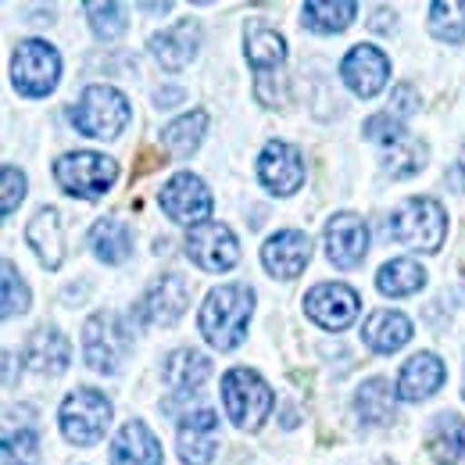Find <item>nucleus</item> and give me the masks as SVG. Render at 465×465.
Here are the masks:
<instances>
[{"instance_id": "1", "label": "nucleus", "mask_w": 465, "mask_h": 465, "mask_svg": "<svg viewBox=\"0 0 465 465\" xmlns=\"http://www.w3.org/2000/svg\"><path fill=\"white\" fill-rule=\"evenodd\" d=\"M254 315V291L243 283H226L204 297L201 304V333L212 348L232 351L247 337V322Z\"/></svg>"}, {"instance_id": "2", "label": "nucleus", "mask_w": 465, "mask_h": 465, "mask_svg": "<svg viewBox=\"0 0 465 465\" xmlns=\"http://www.w3.org/2000/svg\"><path fill=\"white\" fill-rule=\"evenodd\" d=\"M387 236H394L401 247L433 254L448 236V215L433 197H411L387 219Z\"/></svg>"}, {"instance_id": "3", "label": "nucleus", "mask_w": 465, "mask_h": 465, "mask_svg": "<svg viewBox=\"0 0 465 465\" xmlns=\"http://www.w3.org/2000/svg\"><path fill=\"white\" fill-rule=\"evenodd\" d=\"M223 405H226V415L232 419L236 430H262V422L272 415V391L269 383L254 372V369H230L223 376Z\"/></svg>"}, {"instance_id": "4", "label": "nucleus", "mask_w": 465, "mask_h": 465, "mask_svg": "<svg viewBox=\"0 0 465 465\" xmlns=\"http://www.w3.org/2000/svg\"><path fill=\"white\" fill-rule=\"evenodd\" d=\"M129 118H133V108H129L125 94H118L115 86H104V83L86 86L79 104L72 108V125L94 140H115L129 125Z\"/></svg>"}, {"instance_id": "5", "label": "nucleus", "mask_w": 465, "mask_h": 465, "mask_svg": "<svg viewBox=\"0 0 465 465\" xmlns=\"http://www.w3.org/2000/svg\"><path fill=\"white\" fill-rule=\"evenodd\" d=\"M129 351H133V326L118 312L90 315V322L83 326V358L90 361V369L112 376L122 369Z\"/></svg>"}, {"instance_id": "6", "label": "nucleus", "mask_w": 465, "mask_h": 465, "mask_svg": "<svg viewBox=\"0 0 465 465\" xmlns=\"http://www.w3.org/2000/svg\"><path fill=\"white\" fill-rule=\"evenodd\" d=\"M112 426V401L94 391L79 387L61 401V433L75 448H94Z\"/></svg>"}, {"instance_id": "7", "label": "nucleus", "mask_w": 465, "mask_h": 465, "mask_svg": "<svg viewBox=\"0 0 465 465\" xmlns=\"http://www.w3.org/2000/svg\"><path fill=\"white\" fill-rule=\"evenodd\" d=\"M54 179L61 183L64 193L83 197V201H97L104 197L118 179L115 158L97 154V151H75L54 162Z\"/></svg>"}, {"instance_id": "8", "label": "nucleus", "mask_w": 465, "mask_h": 465, "mask_svg": "<svg viewBox=\"0 0 465 465\" xmlns=\"http://www.w3.org/2000/svg\"><path fill=\"white\" fill-rule=\"evenodd\" d=\"M61 79V58L47 40H22L11 58V83L22 97H47Z\"/></svg>"}, {"instance_id": "9", "label": "nucleus", "mask_w": 465, "mask_h": 465, "mask_svg": "<svg viewBox=\"0 0 465 465\" xmlns=\"http://www.w3.org/2000/svg\"><path fill=\"white\" fill-rule=\"evenodd\" d=\"M158 204H162V212L173 219V223H183V226H204L208 219H212V208H215V201H212V190L204 186V179L193 173H179L173 175L165 186H162V193H158Z\"/></svg>"}, {"instance_id": "10", "label": "nucleus", "mask_w": 465, "mask_h": 465, "mask_svg": "<svg viewBox=\"0 0 465 465\" xmlns=\"http://www.w3.org/2000/svg\"><path fill=\"white\" fill-rule=\"evenodd\" d=\"M186 258L204 272H226L240 258V243L226 223H204L186 236Z\"/></svg>"}, {"instance_id": "11", "label": "nucleus", "mask_w": 465, "mask_h": 465, "mask_svg": "<svg viewBox=\"0 0 465 465\" xmlns=\"http://www.w3.org/2000/svg\"><path fill=\"white\" fill-rule=\"evenodd\" d=\"M358 293L351 291L348 283H319L304 293V312L312 322H319L322 330L337 333V330H348L351 322L358 319Z\"/></svg>"}, {"instance_id": "12", "label": "nucleus", "mask_w": 465, "mask_h": 465, "mask_svg": "<svg viewBox=\"0 0 465 465\" xmlns=\"http://www.w3.org/2000/svg\"><path fill=\"white\" fill-rule=\"evenodd\" d=\"M190 304V283L183 276H162L158 283H151V291L136 301V322L140 326H173Z\"/></svg>"}, {"instance_id": "13", "label": "nucleus", "mask_w": 465, "mask_h": 465, "mask_svg": "<svg viewBox=\"0 0 465 465\" xmlns=\"http://www.w3.org/2000/svg\"><path fill=\"white\" fill-rule=\"evenodd\" d=\"M258 179L272 193H280V197L297 193L301 183H304V158H301V151L293 143H287V140H269L262 158H258Z\"/></svg>"}, {"instance_id": "14", "label": "nucleus", "mask_w": 465, "mask_h": 465, "mask_svg": "<svg viewBox=\"0 0 465 465\" xmlns=\"http://www.w3.org/2000/svg\"><path fill=\"white\" fill-rule=\"evenodd\" d=\"M341 75L354 97H376L391 79V58L372 44H358L341 61Z\"/></svg>"}, {"instance_id": "15", "label": "nucleus", "mask_w": 465, "mask_h": 465, "mask_svg": "<svg viewBox=\"0 0 465 465\" xmlns=\"http://www.w3.org/2000/svg\"><path fill=\"white\" fill-rule=\"evenodd\" d=\"M369 251V226L365 219H358L354 212H341L326 223V258L337 269H354L361 265Z\"/></svg>"}, {"instance_id": "16", "label": "nucleus", "mask_w": 465, "mask_h": 465, "mask_svg": "<svg viewBox=\"0 0 465 465\" xmlns=\"http://www.w3.org/2000/svg\"><path fill=\"white\" fill-rule=\"evenodd\" d=\"M219 448V415L201 408L179 422V459L186 465H208Z\"/></svg>"}, {"instance_id": "17", "label": "nucleus", "mask_w": 465, "mask_h": 465, "mask_svg": "<svg viewBox=\"0 0 465 465\" xmlns=\"http://www.w3.org/2000/svg\"><path fill=\"white\" fill-rule=\"evenodd\" d=\"M312 262V240L301 230H283L265 240L262 247V265L269 269V276L276 280H293L301 276V269Z\"/></svg>"}, {"instance_id": "18", "label": "nucleus", "mask_w": 465, "mask_h": 465, "mask_svg": "<svg viewBox=\"0 0 465 465\" xmlns=\"http://www.w3.org/2000/svg\"><path fill=\"white\" fill-rule=\"evenodd\" d=\"M448 380V369L444 361L433 354V351H419L411 354L405 365H401V376H398V398L401 401H426L433 398Z\"/></svg>"}, {"instance_id": "19", "label": "nucleus", "mask_w": 465, "mask_h": 465, "mask_svg": "<svg viewBox=\"0 0 465 465\" xmlns=\"http://www.w3.org/2000/svg\"><path fill=\"white\" fill-rule=\"evenodd\" d=\"M197 47H201V25L193 18H183V22H175V25L151 36V54L169 72L186 68L190 61L197 58Z\"/></svg>"}, {"instance_id": "20", "label": "nucleus", "mask_w": 465, "mask_h": 465, "mask_svg": "<svg viewBox=\"0 0 465 465\" xmlns=\"http://www.w3.org/2000/svg\"><path fill=\"white\" fill-rule=\"evenodd\" d=\"M112 465H162V440L143 419H129L112 440Z\"/></svg>"}, {"instance_id": "21", "label": "nucleus", "mask_w": 465, "mask_h": 465, "mask_svg": "<svg viewBox=\"0 0 465 465\" xmlns=\"http://www.w3.org/2000/svg\"><path fill=\"white\" fill-rule=\"evenodd\" d=\"M243 54H247V64L254 68L258 79H269L287 61V40L272 25L251 22L247 25V36H243Z\"/></svg>"}, {"instance_id": "22", "label": "nucleus", "mask_w": 465, "mask_h": 465, "mask_svg": "<svg viewBox=\"0 0 465 465\" xmlns=\"http://www.w3.org/2000/svg\"><path fill=\"white\" fill-rule=\"evenodd\" d=\"M25 361L40 376H61L68 369V361H72V344H68V337L61 330L40 326L25 344Z\"/></svg>"}, {"instance_id": "23", "label": "nucleus", "mask_w": 465, "mask_h": 465, "mask_svg": "<svg viewBox=\"0 0 465 465\" xmlns=\"http://www.w3.org/2000/svg\"><path fill=\"white\" fill-rule=\"evenodd\" d=\"M361 341L365 348H372L376 354H394L411 341V319L401 312H391V308H380L365 319L361 326Z\"/></svg>"}, {"instance_id": "24", "label": "nucleus", "mask_w": 465, "mask_h": 465, "mask_svg": "<svg viewBox=\"0 0 465 465\" xmlns=\"http://www.w3.org/2000/svg\"><path fill=\"white\" fill-rule=\"evenodd\" d=\"M25 240H29V247L36 251V258H40L44 269H51V272L61 269V262H64V236H61L58 208H40V212L33 215L29 230H25Z\"/></svg>"}, {"instance_id": "25", "label": "nucleus", "mask_w": 465, "mask_h": 465, "mask_svg": "<svg viewBox=\"0 0 465 465\" xmlns=\"http://www.w3.org/2000/svg\"><path fill=\"white\" fill-rule=\"evenodd\" d=\"M426 448H430V459L437 465H459L465 451V422L462 415L455 411H440L426 433Z\"/></svg>"}, {"instance_id": "26", "label": "nucleus", "mask_w": 465, "mask_h": 465, "mask_svg": "<svg viewBox=\"0 0 465 465\" xmlns=\"http://www.w3.org/2000/svg\"><path fill=\"white\" fill-rule=\"evenodd\" d=\"M208 372H212L208 354H201V351H193V348L173 351V354L165 358V365H162V380L173 387L175 394L197 391V387L208 380Z\"/></svg>"}, {"instance_id": "27", "label": "nucleus", "mask_w": 465, "mask_h": 465, "mask_svg": "<svg viewBox=\"0 0 465 465\" xmlns=\"http://www.w3.org/2000/svg\"><path fill=\"white\" fill-rule=\"evenodd\" d=\"M394 401H398V387H391V380H383V376H372L358 387L354 411L365 426H383L394 419Z\"/></svg>"}, {"instance_id": "28", "label": "nucleus", "mask_w": 465, "mask_h": 465, "mask_svg": "<svg viewBox=\"0 0 465 465\" xmlns=\"http://www.w3.org/2000/svg\"><path fill=\"white\" fill-rule=\"evenodd\" d=\"M90 247L104 265H122L133 254V230L122 219H101L90 230Z\"/></svg>"}, {"instance_id": "29", "label": "nucleus", "mask_w": 465, "mask_h": 465, "mask_svg": "<svg viewBox=\"0 0 465 465\" xmlns=\"http://www.w3.org/2000/svg\"><path fill=\"white\" fill-rule=\"evenodd\" d=\"M358 15V4L354 0H337V4H322V0H308L301 7V22L312 29V33H322V36H333V33H344Z\"/></svg>"}, {"instance_id": "30", "label": "nucleus", "mask_w": 465, "mask_h": 465, "mask_svg": "<svg viewBox=\"0 0 465 465\" xmlns=\"http://www.w3.org/2000/svg\"><path fill=\"white\" fill-rule=\"evenodd\" d=\"M204 133H208V115L204 112H190V115L175 118L173 125L162 129V143H165V151L173 158H190L201 147Z\"/></svg>"}, {"instance_id": "31", "label": "nucleus", "mask_w": 465, "mask_h": 465, "mask_svg": "<svg viewBox=\"0 0 465 465\" xmlns=\"http://www.w3.org/2000/svg\"><path fill=\"white\" fill-rule=\"evenodd\" d=\"M376 287H380V293H387V297L419 293L426 287V269H422L419 262H411V258H394V262H387V265L380 269Z\"/></svg>"}, {"instance_id": "32", "label": "nucleus", "mask_w": 465, "mask_h": 465, "mask_svg": "<svg viewBox=\"0 0 465 465\" xmlns=\"http://www.w3.org/2000/svg\"><path fill=\"white\" fill-rule=\"evenodd\" d=\"M422 165H426V143L415 140L411 133L401 136L398 143L383 147V173L394 175V179H408V175L419 173Z\"/></svg>"}, {"instance_id": "33", "label": "nucleus", "mask_w": 465, "mask_h": 465, "mask_svg": "<svg viewBox=\"0 0 465 465\" xmlns=\"http://www.w3.org/2000/svg\"><path fill=\"white\" fill-rule=\"evenodd\" d=\"M430 33L444 44H465V0L430 4Z\"/></svg>"}, {"instance_id": "34", "label": "nucleus", "mask_w": 465, "mask_h": 465, "mask_svg": "<svg viewBox=\"0 0 465 465\" xmlns=\"http://www.w3.org/2000/svg\"><path fill=\"white\" fill-rule=\"evenodd\" d=\"M86 15H90V29L97 33V40H115L125 33V18L118 4H86Z\"/></svg>"}, {"instance_id": "35", "label": "nucleus", "mask_w": 465, "mask_h": 465, "mask_svg": "<svg viewBox=\"0 0 465 465\" xmlns=\"http://www.w3.org/2000/svg\"><path fill=\"white\" fill-rule=\"evenodd\" d=\"M25 308H29V287L15 269V262H4V319L22 315Z\"/></svg>"}, {"instance_id": "36", "label": "nucleus", "mask_w": 465, "mask_h": 465, "mask_svg": "<svg viewBox=\"0 0 465 465\" xmlns=\"http://www.w3.org/2000/svg\"><path fill=\"white\" fill-rule=\"evenodd\" d=\"M361 133H365V140H372V143H380V147H391V143H398L401 136H408L405 122H398L394 115H372V118H365Z\"/></svg>"}, {"instance_id": "37", "label": "nucleus", "mask_w": 465, "mask_h": 465, "mask_svg": "<svg viewBox=\"0 0 465 465\" xmlns=\"http://www.w3.org/2000/svg\"><path fill=\"white\" fill-rule=\"evenodd\" d=\"M0 175H4V201H0V215L7 219V215H15V208L25 201V175H22L18 165H11V162L0 169Z\"/></svg>"}, {"instance_id": "38", "label": "nucleus", "mask_w": 465, "mask_h": 465, "mask_svg": "<svg viewBox=\"0 0 465 465\" xmlns=\"http://www.w3.org/2000/svg\"><path fill=\"white\" fill-rule=\"evenodd\" d=\"M4 455H18V462L33 459V455H36V433H33V430L7 433V437H4Z\"/></svg>"}, {"instance_id": "39", "label": "nucleus", "mask_w": 465, "mask_h": 465, "mask_svg": "<svg viewBox=\"0 0 465 465\" xmlns=\"http://www.w3.org/2000/svg\"><path fill=\"white\" fill-rule=\"evenodd\" d=\"M415 108H419V94H415L408 83H401V86L391 90V108H387V115H394L398 122H401V118L411 115Z\"/></svg>"}, {"instance_id": "40", "label": "nucleus", "mask_w": 465, "mask_h": 465, "mask_svg": "<svg viewBox=\"0 0 465 465\" xmlns=\"http://www.w3.org/2000/svg\"><path fill=\"white\" fill-rule=\"evenodd\" d=\"M394 18H398V15H394V11H387V7H380V11H376V18H372V22H369V25H372V29H376V33H391V29H394V25H398V22H394Z\"/></svg>"}, {"instance_id": "41", "label": "nucleus", "mask_w": 465, "mask_h": 465, "mask_svg": "<svg viewBox=\"0 0 465 465\" xmlns=\"http://www.w3.org/2000/svg\"><path fill=\"white\" fill-rule=\"evenodd\" d=\"M4 465H25V462H15V459H11V455H4Z\"/></svg>"}, {"instance_id": "42", "label": "nucleus", "mask_w": 465, "mask_h": 465, "mask_svg": "<svg viewBox=\"0 0 465 465\" xmlns=\"http://www.w3.org/2000/svg\"><path fill=\"white\" fill-rule=\"evenodd\" d=\"M459 169L465 173V147H462V158H459Z\"/></svg>"}]
</instances>
